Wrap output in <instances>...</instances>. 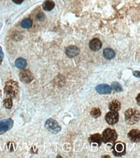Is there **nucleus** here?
I'll use <instances>...</instances> for the list:
<instances>
[{
  "label": "nucleus",
  "mask_w": 140,
  "mask_h": 158,
  "mask_svg": "<svg viewBox=\"0 0 140 158\" xmlns=\"http://www.w3.org/2000/svg\"><path fill=\"white\" fill-rule=\"evenodd\" d=\"M139 112L134 108H130L125 112V121L128 125H134L139 120Z\"/></svg>",
  "instance_id": "f03ea898"
},
{
  "label": "nucleus",
  "mask_w": 140,
  "mask_h": 158,
  "mask_svg": "<svg viewBox=\"0 0 140 158\" xmlns=\"http://www.w3.org/2000/svg\"><path fill=\"white\" fill-rule=\"evenodd\" d=\"M54 7L55 3L52 0H46L43 3V8L46 11L52 10Z\"/></svg>",
  "instance_id": "dca6fc26"
},
{
  "label": "nucleus",
  "mask_w": 140,
  "mask_h": 158,
  "mask_svg": "<svg viewBox=\"0 0 140 158\" xmlns=\"http://www.w3.org/2000/svg\"><path fill=\"white\" fill-rule=\"evenodd\" d=\"M1 62H2V58L0 56V65H1Z\"/></svg>",
  "instance_id": "a878e982"
},
{
  "label": "nucleus",
  "mask_w": 140,
  "mask_h": 158,
  "mask_svg": "<svg viewBox=\"0 0 140 158\" xmlns=\"http://www.w3.org/2000/svg\"><path fill=\"white\" fill-rule=\"evenodd\" d=\"M128 137L131 141L137 143L139 141L140 139V132L138 130H132L128 132Z\"/></svg>",
  "instance_id": "f8f14e48"
},
{
  "label": "nucleus",
  "mask_w": 140,
  "mask_h": 158,
  "mask_svg": "<svg viewBox=\"0 0 140 158\" xmlns=\"http://www.w3.org/2000/svg\"><path fill=\"white\" fill-rule=\"evenodd\" d=\"M117 138V134L114 130L107 128L102 134V141L105 143H114Z\"/></svg>",
  "instance_id": "7ed1b4c3"
},
{
  "label": "nucleus",
  "mask_w": 140,
  "mask_h": 158,
  "mask_svg": "<svg viewBox=\"0 0 140 158\" xmlns=\"http://www.w3.org/2000/svg\"><path fill=\"white\" fill-rule=\"evenodd\" d=\"M120 108H121V103L117 100L112 101L110 105H109V109H110V111L118 112Z\"/></svg>",
  "instance_id": "2eb2a0df"
},
{
  "label": "nucleus",
  "mask_w": 140,
  "mask_h": 158,
  "mask_svg": "<svg viewBox=\"0 0 140 158\" xmlns=\"http://www.w3.org/2000/svg\"><path fill=\"white\" fill-rule=\"evenodd\" d=\"M19 78L23 82L29 83L33 80L34 77L31 72L29 70L25 69L19 73Z\"/></svg>",
  "instance_id": "6e6552de"
},
{
  "label": "nucleus",
  "mask_w": 140,
  "mask_h": 158,
  "mask_svg": "<svg viewBox=\"0 0 140 158\" xmlns=\"http://www.w3.org/2000/svg\"><path fill=\"white\" fill-rule=\"evenodd\" d=\"M14 3H15L16 4H21V3H23L24 0H12Z\"/></svg>",
  "instance_id": "5701e85b"
},
{
  "label": "nucleus",
  "mask_w": 140,
  "mask_h": 158,
  "mask_svg": "<svg viewBox=\"0 0 140 158\" xmlns=\"http://www.w3.org/2000/svg\"><path fill=\"white\" fill-rule=\"evenodd\" d=\"M111 89H114V91H117V92H121L122 91V86L120 85V84L117 82H114L112 83L111 84Z\"/></svg>",
  "instance_id": "6ab92c4d"
},
{
  "label": "nucleus",
  "mask_w": 140,
  "mask_h": 158,
  "mask_svg": "<svg viewBox=\"0 0 140 158\" xmlns=\"http://www.w3.org/2000/svg\"><path fill=\"white\" fill-rule=\"evenodd\" d=\"M96 90L100 94H110L112 89L108 84H99L96 87Z\"/></svg>",
  "instance_id": "9d476101"
},
{
  "label": "nucleus",
  "mask_w": 140,
  "mask_h": 158,
  "mask_svg": "<svg viewBox=\"0 0 140 158\" xmlns=\"http://www.w3.org/2000/svg\"><path fill=\"white\" fill-rule=\"evenodd\" d=\"M116 53L111 48H105L103 50V56L107 60H111V59L115 57Z\"/></svg>",
  "instance_id": "4468645a"
},
{
  "label": "nucleus",
  "mask_w": 140,
  "mask_h": 158,
  "mask_svg": "<svg viewBox=\"0 0 140 158\" xmlns=\"http://www.w3.org/2000/svg\"><path fill=\"white\" fill-rule=\"evenodd\" d=\"M32 25V21L30 18H25L21 23V26L24 29H29Z\"/></svg>",
  "instance_id": "a211bd4d"
},
{
  "label": "nucleus",
  "mask_w": 140,
  "mask_h": 158,
  "mask_svg": "<svg viewBox=\"0 0 140 158\" xmlns=\"http://www.w3.org/2000/svg\"><path fill=\"white\" fill-rule=\"evenodd\" d=\"M19 86L18 83L14 80L7 82L5 86V94L9 98H14L18 94Z\"/></svg>",
  "instance_id": "f257e3e1"
},
{
  "label": "nucleus",
  "mask_w": 140,
  "mask_h": 158,
  "mask_svg": "<svg viewBox=\"0 0 140 158\" xmlns=\"http://www.w3.org/2000/svg\"><path fill=\"white\" fill-rule=\"evenodd\" d=\"M14 122L11 119L3 120L0 121V134H3L12 128Z\"/></svg>",
  "instance_id": "39448f33"
},
{
  "label": "nucleus",
  "mask_w": 140,
  "mask_h": 158,
  "mask_svg": "<svg viewBox=\"0 0 140 158\" xmlns=\"http://www.w3.org/2000/svg\"><path fill=\"white\" fill-rule=\"evenodd\" d=\"M80 50L79 48L75 46H71L68 47L65 50L67 56L69 58H73L80 54Z\"/></svg>",
  "instance_id": "1a4fd4ad"
},
{
  "label": "nucleus",
  "mask_w": 140,
  "mask_h": 158,
  "mask_svg": "<svg viewBox=\"0 0 140 158\" xmlns=\"http://www.w3.org/2000/svg\"><path fill=\"white\" fill-rule=\"evenodd\" d=\"M3 105L7 109H10L12 107V100L11 98H7L3 101Z\"/></svg>",
  "instance_id": "412c9836"
},
{
  "label": "nucleus",
  "mask_w": 140,
  "mask_h": 158,
  "mask_svg": "<svg viewBox=\"0 0 140 158\" xmlns=\"http://www.w3.org/2000/svg\"><path fill=\"white\" fill-rule=\"evenodd\" d=\"M36 18H37V19H38V20H40V21H42L43 20V19L45 18V15H43V13H40V14H38V15H37V17H36Z\"/></svg>",
  "instance_id": "4be33fe9"
},
{
  "label": "nucleus",
  "mask_w": 140,
  "mask_h": 158,
  "mask_svg": "<svg viewBox=\"0 0 140 158\" xmlns=\"http://www.w3.org/2000/svg\"><path fill=\"white\" fill-rule=\"evenodd\" d=\"M101 114H102V112H101L100 109L97 108H92V110L91 111V115L94 118L99 117Z\"/></svg>",
  "instance_id": "aec40b11"
},
{
  "label": "nucleus",
  "mask_w": 140,
  "mask_h": 158,
  "mask_svg": "<svg viewBox=\"0 0 140 158\" xmlns=\"http://www.w3.org/2000/svg\"><path fill=\"white\" fill-rule=\"evenodd\" d=\"M105 120L107 123L110 125H113L117 123L119 121V115L117 112L110 111L108 112L105 115Z\"/></svg>",
  "instance_id": "423d86ee"
},
{
  "label": "nucleus",
  "mask_w": 140,
  "mask_h": 158,
  "mask_svg": "<svg viewBox=\"0 0 140 158\" xmlns=\"http://www.w3.org/2000/svg\"><path fill=\"white\" fill-rule=\"evenodd\" d=\"M45 128L52 134H56L61 131V127L56 121L53 119H49L45 122Z\"/></svg>",
  "instance_id": "20e7f679"
},
{
  "label": "nucleus",
  "mask_w": 140,
  "mask_h": 158,
  "mask_svg": "<svg viewBox=\"0 0 140 158\" xmlns=\"http://www.w3.org/2000/svg\"><path fill=\"white\" fill-rule=\"evenodd\" d=\"M125 153L126 147L124 143L118 142L113 146V154L115 156H121Z\"/></svg>",
  "instance_id": "0eeeda50"
},
{
  "label": "nucleus",
  "mask_w": 140,
  "mask_h": 158,
  "mask_svg": "<svg viewBox=\"0 0 140 158\" xmlns=\"http://www.w3.org/2000/svg\"><path fill=\"white\" fill-rule=\"evenodd\" d=\"M89 47L91 50L96 51L102 47V43L98 38H93L89 43Z\"/></svg>",
  "instance_id": "9b49d317"
},
{
  "label": "nucleus",
  "mask_w": 140,
  "mask_h": 158,
  "mask_svg": "<svg viewBox=\"0 0 140 158\" xmlns=\"http://www.w3.org/2000/svg\"><path fill=\"white\" fill-rule=\"evenodd\" d=\"M16 66L19 69H24L27 66V60L23 58H19L15 62Z\"/></svg>",
  "instance_id": "f3484780"
},
{
  "label": "nucleus",
  "mask_w": 140,
  "mask_h": 158,
  "mask_svg": "<svg viewBox=\"0 0 140 158\" xmlns=\"http://www.w3.org/2000/svg\"><path fill=\"white\" fill-rule=\"evenodd\" d=\"M89 141L91 143L96 144L97 146H100L102 143V137L100 134H93L89 138Z\"/></svg>",
  "instance_id": "ddd939ff"
},
{
  "label": "nucleus",
  "mask_w": 140,
  "mask_h": 158,
  "mask_svg": "<svg viewBox=\"0 0 140 158\" xmlns=\"http://www.w3.org/2000/svg\"><path fill=\"white\" fill-rule=\"evenodd\" d=\"M0 56H1V58L3 57V53H2V50H1V47H0Z\"/></svg>",
  "instance_id": "b1692460"
},
{
  "label": "nucleus",
  "mask_w": 140,
  "mask_h": 158,
  "mask_svg": "<svg viewBox=\"0 0 140 158\" xmlns=\"http://www.w3.org/2000/svg\"><path fill=\"white\" fill-rule=\"evenodd\" d=\"M138 104L139 105V94L138 95Z\"/></svg>",
  "instance_id": "393cba45"
}]
</instances>
